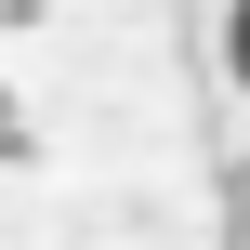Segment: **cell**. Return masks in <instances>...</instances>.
I'll use <instances>...</instances> for the list:
<instances>
[{
  "instance_id": "cell-1",
  "label": "cell",
  "mask_w": 250,
  "mask_h": 250,
  "mask_svg": "<svg viewBox=\"0 0 250 250\" xmlns=\"http://www.w3.org/2000/svg\"><path fill=\"white\" fill-rule=\"evenodd\" d=\"M224 66H237V92H250V0L224 13Z\"/></svg>"
}]
</instances>
